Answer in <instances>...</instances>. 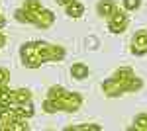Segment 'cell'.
Masks as SVG:
<instances>
[{"instance_id": "16", "label": "cell", "mask_w": 147, "mask_h": 131, "mask_svg": "<svg viewBox=\"0 0 147 131\" xmlns=\"http://www.w3.org/2000/svg\"><path fill=\"white\" fill-rule=\"evenodd\" d=\"M43 112H47V114H55V112H59L57 102L51 100V98H45V102H43Z\"/></svg>"}, {"instance_id": "22", "label": "cell", "mask_w": 147, "mask_h": 131, "mask_svg": "<svg viewBox=\"0 0 147 131\" xmlns=\"http://www.w3.org/2000/svg\"><path fill=\"white\" fill-rule=\"evenodd\" d=\"M4 26H6V18H4V16H2V14H0V30H2V28H4Z\"/></svg>"}, {"instance_id": "19", "label": "cell", "mask_w": 147, "mask_h": 131, "mask_svg": "<svg viewBox=\"0 0 147 131\" xmlns=\"http://www.w3.org/2000/svg\"><path fill=\"white\" fill-rule=\"evenodd\" d=\"M8 82H10V73L0 67V86H8Z\"/></svg>"}, {"instance_id": "5", "label": "cell", "mask_w": 147, "mask_h": 131, "mask_svg": "<svg viewBox=\"0 0 147 131\" xmlns=\"http://www.w3.org/2000/svg\"><path fill=\"white\" fill-rule=\"evenodd\" d=\"M127 22H129V20H127V14H125L124 10H118V8H116V12L108 18V30L112 33H122V32H125Z\"/></svg>"}, {"instance_id": "12", "label": "cell", "mask_w": 147, "mask_h": 131, "mask_svg": "<svg viewBox=\"0 0 147 131\" xmlns=\"http://www.w3.org/2000/svg\"><path fill=\"white\" fill-rule=\"evenodd\" d=\"M65 8H67V16H71V18H80V16L84 14V6L80 4L79 0H73Z\"/></svg>"}, {"instance_id": "14", "label": "cell", "mask_w": 147, "mask_h": 131, "mask_svg": "<svg viewBox=\"0 0 147 131\" xmlns=\"http://www.w3.org/2000/svg\"><path fill=\"white\" fill-rule=\"evenodd\" d=\"M0 106H12V90L8 86H0Z\"/></svg>"}, {"instance_id": "8", "label": "cell", "mask_w": 147, "mask_h": 131, "mask_svg": "<svg viewBox=\"0 0 147 131\" xmlns=\"http://www.w3.org/2000/svg\"><path fill=\"white\" fill-rule=\"evenodd\" d=\"M96 10H98V16H102V18H110L114 12H116V2H114V0H100Z\"/></svg>"}, {"instance_id": "17", "label": "cell", "mask_w": 147, "mask_h": 131, "mask_svg": "<svg viewBox=\"0 0 147 131\" xmlns=\"http://www.w3.org/2000/svg\"><path fill=\"white\" fill-rule=\"evenodd\" d=\"M141 6V0H124V8L127 12H134Z\"/></svg>"}, {"instance_id": "21", "label": "cell", "mask_w": 147, "mask_h": 131, "mask_svg": "<svg viewBox=\"0 0 147 131\" xmlns=\"http://www.w3.org/2000/svg\"><path fill=\"white\" fill-rule=\"evenodd\" d=\"M4 45H6V35L0 33V47H4Z\"/></svg>"}, {"instance_id": "6", "label": "cell", "mask_w": 147, "mask_h": 131, "mask_svg": "<svg viewBox=\"0 0 147 131\" xmlns=\"http://www.w3.org/2000/svg\"><path fill=\"white\" fill-rule=\"evenodd\" d=\"M131 53L136 57L147 53V30H139L131 39Z\"/></svg>"}, {"instance_id": "20", "label": "cell", "mask_w": 147, "mask_h": 131, "mask_svg": "<svg viewBox=\"0 0 147 131\" xmlns=\"http://www.w3.org/2000/svg\"><path fill=\"white\" fill-rule=\"evenodd\" d=\"M71 2H73V0H57V4H59V6H69Z\"/></svg>"}, {"instance_id": "11", "label": "cell", "mask_w": 147, "mask_h": 131, "mask_svg": "<svg viewBox=\"0 0 147 131\" xmlns=\"http://www.w3.org/2000/svg\"><path fill=\"white\" fill-rule=\"evenodd\" d=\"M71 77L77 78V80L86 78V77H88V67L84 65V63H75V65L71 67Z\"/></svg>"}, {"instance_id": "13", "label": "cell", "mask_w": 147, "mask_h": 131, "mask_svg": "<svg viewBox=\"0 0 147 131\" xmlns=\"http://www.w3.org/2000/svg\"><path fill=\"white\" fill-rule=\"evenodd\" d=\"M131 131H147V114H139L134 120V125L129 127Z\"/></svg>"}, {"instance_id": "18", "label": "cell", "mask_w": 147, "mask_h": 131, "mask_svg": "<svg viewBox=\"0 0 147 131\" xmlns=\"http://www.w3.org/2000/svg\"><path fill=\"white\" fill-rule=\"evenodd\" d=\"M14 18H16L18 22H22V24H30V20H28V14H26V10H24V8H18V10L14 12Z\"/></svg>"}, {"instance_id": "4", "label": "cell", "mask_w": 147, "mask_h": 131, "mask_svg": "<svg viewBox=\"0 0 147 131\" xmlns=\"http://www.w3.org/2000/svg\"><path fill=\"white\" fill-rule=\"evenodd\" d=\"M47 98L55 100L59 110L69 112V114L77 112V110L82 106V96L77 94V92H69V90H65L63 86H51L49 92H47Z\"/></svg>"}, {"instance_id": "3", "label": "cell", "mask_w": 147, "mask_h": 131, "mask_svg": "<svg viewBox=\"0 0 147 131\" xmlns=\"http://www.w3.org/2000/svg\"><path fill=\"white\" fill-rule=\"evenodd\" d=\"M22 8L26 10L28 20H30L32 26H37L41 30H47V28H51L55 24V14L51 10H47V8H43L39 0H26Z\"/></svg>"}, {"instance_id": "10", "label": "cell", "mask_w": 147, "mask_h": 131, "mask_svg": "<svg viewBox=\"0 0 147 131\" xmlns=\"http://www.w3.org/2000/svg\"><path fill=\"white\" fill-rule=\"evenodd\" d=\"M12 110H14V112H16V114H18L20 118H26V120H28V118H32V116L35 114L34 104H32V102H26V104H18V106H12Z\"/></svg>"}, {"instance_id": "7", "label": "cell", "mask_w": 147, "mask_h": 131, "mask_svg": "<svg viewBox=\"0 0 147 131\" xmlns=\"http://www.w3.org/2000/svg\"><path fill=\"white\" fill-rule=\"evenodd\" d=\"M26 102H32V92H30L28 88H18V90H12V106L26 104Z\"/></svg>"}, {"instance_id": "9", "label": "cell", "mask_w": 147, "mask_h": 131, "mask_svg": "<svg viewBox=\"0 0 147 131\" xmlns=\"http://www.w3.org/2000/svg\"><path fill=\"white\" fill-rule=\"evenodd\" d=\"M65 59V49L61 45H51L49 43V51H47V61H53V63H59Z\"/></svg>"}, {"instance_id": "15", "label": "cell", "mask_w": 147, "mask_h": 131, "mask_svg": "<svg viewBox=\"0 0 147 131\" xmlns=\"http://www.w3.org/2000/svg\"><path fill=\"white\" fill-rule=\"evenodd\" d=\"M102 127L98 123H84V125H71L67 127V131H100Z\"/></svg>"}, {"instance_id": "2", "label": "cell", "mask_w": 147, "mask_h": 131, "mask_svg": "<svg viewBox=\"0 0 147 131\" xmlns=\"http://www.w3.org/2000/svg\"><path fill=\"white\" fill-rule=\"evenodd\" d=\"M47 51L49 43L47 41H28L20 47V59L22 65L28 69H37L43 63H47Z\"/></svg>"}, {"instance_id": "1", "label": "cell", "mask_w": 147, "mask_h": 131, "mask_svg": "<svg viewBox=\"0 0 147 131\" xmlns=\"http://www.w3.org/2000/svg\"><path fill=\"white\" fill-rule=\"evenodd\" d=\"M141 86H143V82H141V78L136 77L134 69L120 67L112 77L102 82V92L108 98H116L125 92H137V90H141Z\"/></svg>"}]
</instances>
